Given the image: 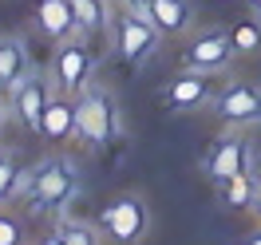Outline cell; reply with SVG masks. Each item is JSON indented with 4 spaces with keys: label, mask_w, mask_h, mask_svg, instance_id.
Here are the masks:
<instances>
[{
    "label": "cell",
    "mask_w": 261,
    "mask_h": 245,
    "mask_svg": "<svg viewBox=\"0 0 261 245\" xmlns=\"http://www.w3.org/2000/svg\"><path fill=\"white\" fill-rule=\"evenodd\" d=\"M159 44H163V36L143 16V8H127L115 20V51H119V60L127 67H143L159 51Z\"/></svg>",
    "instance_id": "2"
},
{
    "label": "cell",
    "mask_w": 261,
    "mask_h": 245,
    "mask_svg": "<svg viewBox=\"0 0 261 245\" xmlns=\"http://www.w3.org/2000/svg\"><path fill=\"white\" fill-rule=\"evenodd\" d=\"M229 44L238 56H253L261 51V24L257 20H238L233 28H229Z\"/></svg>",
    "instance_id": "17"
},
{
    "label": "cell",
    "mask_w": 261,
    "mask_h": 245,
    "mask_svg": "<svg viewBox=\"0 0 261 245\" xmlns=\"http://www.w3.org/2000/svg\"><path fill=\"white\" fill-rule=\"evenodd\" d=\"M115 4H123V8H143L147 0H115Z\"/></svg>",
    "instance_id": "21"
},
{
    "label": "cell",
    "mask_w": 261,
    "mask_h": 245,
    "mask_svg": "<svg viewBox=\"0 0 261 245\" xmlns=\"http://www.w3.org/2000/svg\"><path fill=\"white\" fill-rule=\"evenodd\" d=\"M0 245H24V226L12 213H0Z\"/></svg>",
    "instance_id": "20"
},
{
    "label": "cell",
    "mask_w": 261,
    "mask_h": 245,
    "mask_svg": "<svg viewBox=\"0 0 261 245\" xmlns=\"http://www.w3.org/2000/svg\"><path fill=\"white\" fill-rule=\"evenodd\" d=\"M20 170H16V162H12V158H8V154H0V202H4V198H12L16 194V186H20Z\"/></svg>",
    "instance_id": "19"
},
{
    "label": "cell",
    "mask_w": 261,
    "mask_h": 245,
    "mask_svg": "<svg viewBox=\"0 0 261 245\" xmlns=\"http://www.w3.org/2000/svg\"><path fill=\"white\" fill-rule=\"evenodd\" d=\"M253 206H257V210H261V178L253 182Z\"/></svg>",
    "instance_id": "22"
},
{
    "label": "cell",
    "mask_w": 261,
    "mask_h": 245,
    "mask_svg": "<svg viewBox=\"0 0 261 245\" xmlns=\"http://www.w3.org/2000/svg\"><path fill=\"white\" fill-rule=\"evenodd\" d=\"M245 166H249V150H245V139L242 134H226V139H218L206 154V174L214 182H229L233 174H245Z\"/></svg>",
    "instance_id": "9"
},
{
    "label": "cell",
    "mask_w": 261,
    "mask_h": 245,
    "mask_svg": "<svg viewBox=\"0 0 261 245\" xmlns=\"http://www.w3.org/2000/svg\"><path fill=\"white\" fill-rule=\"evenodd\" d=\"M226 186V202L233 206V210H242V206H253V178H245V174H233L229 182H222Z\"/></svg>",
    "instance_id": "18"
},
{
    "label": "cell",
    "mask_w": 261,
    "mask_h": 245,
    "mask_svg": "<svg viewBox=\"0 0 261 245\" xmlns=\"http://www.w3.org/2000/svg\"><path fill=\"white\" fill-rule=\"evenodd\" d=\"M253 12H257V16H261V0H253Z\"/></svg>",
    "instance_id": "25"
},
{
    "label": "cell",
    "mask_w": 261,
    "mask_h": 245,
    "mask_svg": "<svg viewBox=\"0 0 261 245\" xmlns=\"http://www.w3.org/2000/svg\"><path fill=\"white\" fill-rule=\"evenodd\" d=\"M56 233L64 237V245H103L99 229L91 226V222H80V217H60Z\"/></svg>",
    "instance_id": "16"
},
{
    "label": "cell",
    "mask_w": 261,
    "mask_h": 245,
    "mask_svg": "<svg viewBox=\"0 0 261 245\" xmlns=\"http://www.w3.org/2000/svg\"><path fill=\"white\" fill-rule=\"evenodd\" d=\"M210 71H182L178 79L166 87V107L174 111H190V107H206L210 103Z\"/></svg>",
    "instance_id": "12"
},
{
    "label": "cell",
    "mask_w": 261,
    "mask_h": 245,
    "mask_svg": "<svg viewBox=\"0 0 261 245\" xmlns=\"http://www.w3.org/2000/svg\"><path fill=\"white\" fill-rule=\"evenodd\" d=\"M71 12H75V36H91L107 28V0H71Z\"/></svg>",
    "instance_id": "15"
},
{
    "label": "cell",
    "mask_w": 261,
    "mask_h": 245,
    "mask_svg": "<svg viewBox=\"0 0 261 245\" xmlns=\"http://www.w3.org/2000/svg\"><path fill=\"white\" fill-rule=\"evenodd\" d=\"M71 134H80V127H75V95L56 91L48 99V107H44V119H40V139L48 147H64Z\"/></svg>",
    "instance_id": "8"
},
{
    "label": "cell",
    "mask_w": 261,
    "mask_h": 245,
    "mask_svg": "<svg viewBox=\"0 0 261 245\" xmlns=\"http://www.w3.org/2000/svg\"><path fill=\"white\" fill-rule=\"evenodd\" d=\"M238 51H233V44H229V32H202L194 36L190 44H186V51H182V67L186 71H222V67L233 60Z\"/></svg>",
    "instance_id": "7"
},
{
    "label": "cell",
    "mask_w": 261,
    "mask_h": 245,
    "mask_svg": "<svg viewBox=\"0 0 261 245\" xmlns=\"http://www.w3.org/2000/svg\"><path fill=\"white\" fill-rule=\"evenodd\" d=\"M91 67H95V60H91V51L83 48V40L67 36L64 44L56 48V60H51V71H48L51 87L67 91V95H80L87 87V79H91Z\"/></svg>",
    "instance_id": "5"
},
{
    "label": "cell",
    "mask_w": 261,
    "mask_h": 245,
    "mask_svg": "<svg viewBox=\"0 0 261 245\" xmlns=\"http://www.w3.org/2000/svg\"><path fill=\"white\" fill-rule=\"evenodd\" d=\"M36 24L40 32L64 44L67 36H75V12H71V0H40L36 4Z\"/></svg>",
    "instance_id": "14"
},
{
    "label": "cell",
    "mask_w": 261,
    "mask_h": 245,
    "mask_svg": "<svg viewBox=\"0 0 261 245\" xmlns=\"http://www.w3.org/2000/svg\"><path fill=\"white\" fill-rule=\"evenodd\" d=\"M32 71V56H28V44L20 36H0V91L12 95L16 83Z\"/></svg>",
    "instance_id": "13"
},
{
    "label": "cell",
    "mask_w": 261,
    "mask_h": 245,
    "mask_svg": "<svg viewBox=\"0 0 261 245\" xmlns=\"http://www.w3.org/2000/svg\"><path fill=\"white\" fill-rule=\"evenodd\" d=\"M249 245H261V229H257V233H253V237H249Z\"/></svg>",
    "instance_id": "24"
},
{
    "label": "cell",
    "mask_w": 261,
    "mask_h": 245,
    "mask_svg": "<svg viewBox=\"0 0 261 245\" xmlns=\"http://www.w3.org/2000/svg\"><path fill=\"white\" fill-rule=\"evenodd\" d=\"M40 245H64V237H60V233H51V237H44Z\"/></svg>",
    "instance_id": "23"
},
{
    "label": "cell",
    "mask_w": 261,
    "mask_h": 245,
    "mask_svg": "<svg viewBox=\"0 0 261 245\" xmlns=\"http://www.w3.org/2000/svg\"><path fill=\"white\" fill-rule=\"evenodd\" d=\"M218 115L226 123H257L261 119V87L257 83H233L218 99Z\"/></svg>",
    "instance_id": "11"
},
{
    "label": "cell",
    "mask_w": 261,
    "mask_h": 245,
    "mask_svg": "<svg viewBox=\"0 0 261 245\" xmlns=\"http://www.w3.org/2000/svg\"><path fill=\"white\" fill-rule=\"evenodd\" d=\"M75 127L80 139L91 147H107L119 134V107L103 87H83L75 95Z\"/></svg>",
    "instance_id": "1"
},
{
    "label": "cell",
    "mask_w": 261,
    "mask_h": 245,
    "mask_svg": "<svg viewBox=\"0 0 261 245\" xmlns=\"http://www.w3.org/2000/svg\"><path fill=\"white\" fill-rule=\"evenodd\" d=\"M143 16L159 28L163 40H174V36H182L194 24V4L190 0H147L143 4Z\"/></svg>",
    "instance_id": "10"
},
{
    "label": "cell",
    "mask_w": 261,
    "mask_h": 245,
    "mask_svg": "<svg viewBox=\"0 0 261 245\" xmlns=\"http://www.w3.org/2000/svg\"><path fill=\"white\" fill-rule=\"evenodd\" d=\"M51 95H56L51 75L28 71V75L16 83V91L8 95V103H12V115H16V123L24 127V131L40 134V119H44V107H48V99H51Z\"/></svg>",
    "instance_id": "6"
},
{
    "label": "cell",
    "mask_w": 261,
    "mask_h": 245,
    "mask_svg": "<svg viewBox=\"0 0 261 245\" xmlns=\"http://www.w3.org/2000/svg\"><path fill=\"white\" fill-rule=\"evenodd\" d=\"M0 111H4V107H0Z\"/></svg>",
    "instance_id": "26"
},
{
    "label": "cell",
    "mask_w": 261,
    "mask_h": 245,
    "mask_svg": "<svg viewBox=\"0 0 261 245\" xmlns=\"http://www.w3.org/2000/svg\"><path fill=\"white\" fill-rule=\"evenodd\" d=\"M28 198H32L36 206H44V210H60V206H67L71 198H75V190H80V178H75V170L67 162H44L40 170H32L28 174ZM20 182V186H24Z\"/></svg>",
    "instance_id": "3"
},
{
    "label": "cell",
    "mask_w": 261,
    "mask_h": 245,
    "mask_svg": "<svg viewBox=\"0 0 261 245\" xmlns=\"http://www.w3.org/2000/svg\"><path fill=\"white\" fill-rule=\"evenodd\" d=\"M103 229H107V237L119 245H139L143 237H147V229H150V210H147V202L139 194H123V198H115L111 206L103 210Z\"/></svg>",
    "instance_id": "4"
}]
</instances>
